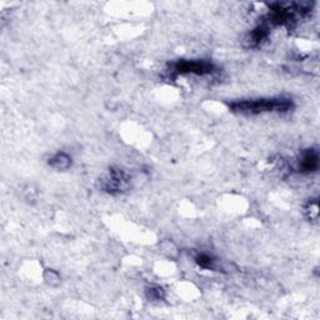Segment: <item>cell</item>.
Here are the masks:
<instances>
[{"instance_id": "1", "label": "cell", "mask_w": 320, "mask_h": 320, "mask_svg": "<svg viewBox=\"0 0 320 320\" xmlns=\"http://www.w3.org/2000/svg\"><path fill=\"white\" fill-rule=\"evenodd\" d=\"M229 109L243 115L284 114L293 109V101L290 98L285 97L244 99V100L233 101L229 104Z\"/></svg>"}, {"instance_id": "2", "label": "cell", "mask_w": 320, "mask_h": 320, "mask_svg": "<svg viewBox=\"0 0 320 320\" xmlns=\"http://www.w3.org/2000/svg\"><path fill=\"white\" fill-rule=\"evenodd\" d=\"M215 65L206 60H179L173 64V72L178 75L193 74L199 77L214 74Z\"/></svg>"}, {"instance_id": "3", "label": "cell", "mask_w": 320, "mask_h": 320, "mask_svg": "<svg viewBox=\"0 0 320 320\" xmlns=\"http://www.w3.org/2000/svg\"><path fill=\"white\" fill-rule=\"evenodd\" d=\"M128 185H129V178L120 169H110L109 173L101 180V188L112 194L127 190Z\"/></svg>"}, {"instance_id": "4", "label": "cell", "mask_w": 320, "mask_h": 320, "mask_svg": "<svg viewBox=\"0 0 320 320\" xmlns=\"http://www.w3.org/2000/svg\"><path fill=\"white\" fill-rule=\"evenodd\" d=\"M319 156L315 150H307L300 156V160L298 162V170L300 173H311L318 169Z\"/></svg>"}, {"instance_id": "5", "label": "cell", "mask_w": 320, "mask_h": 320, "mask_svg": "<svg viewBox=\"0 0 320 320\" xmlns=\"http://www.w3.org/2000/svg\"><path fill=\"white\" fill-rule=\"evenodd\" d=\"M268 35H269L268 28L264 27V25H260V27L255 28L254 30L250 31L248 38H246V43H248V45L252 46V48H255V46L261 45L263 42H265Z\"/></svg>"}, {"instance_id": "6", "label": "cell", "mask_w": 320, "mask_h": 320, "mask_svg": "<svg viewBox=\"0 0 320 320\" xmlns=\"http://www.w3.org/2000/svg\"><path fill=\"white\" fill-rule=\"evenodd\" d=\"M49 165L55 170H68L72 167V158L66 153H58L49 159Z\"/></svg>"}, {"instance_id": "7", "label": "cell", "mask_w": 320, "mask_h": 320, "mask_svg": "<svg viewBox=\"0 0 320 320\" xmlns=\"http://www.w3.org/2000/svg\"><path fill=\"white\" fill-rule=\"evenodd\" d=\"M197 263L203 268H214V260L209 255L202 254L197 258Z\"/></svg>"}, {"instance_id": "8", "label": "cell", "mask_w": 320, "mask_h": 320, "mask_svg": "<svg viewBox=\"0 0 320 320\" xmlns=\"http://www.w3.org/2000/svg\"><path fill=\"white\" fill-rule=\"evenodd\" d=\"M45 280L48 281V283L50 284V285H55V284L59 283L60 276H59V274H58L57 272H54V270L49 269L48 272H46V274H45Z\"/></svg>"}, {"instance_id": "9", "label": "cell", "mask_w": 320, "mask_h": 320, "mask_svg": "<svg viewBox=\"0 0 320 320\" xmlns=\"http://www.w3.org/2000/svg\"><path fill=\"white\" fill-rule=\"evenodd\" d=\"M150 299H154V300H159L160 296H162L163 290L160 288H154V289H150Z\"/></svg>"}]
</instances>
